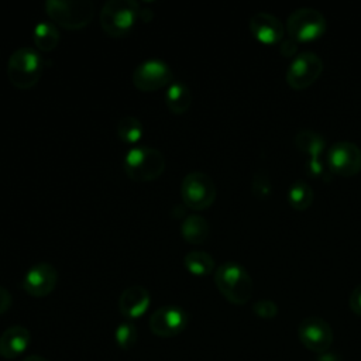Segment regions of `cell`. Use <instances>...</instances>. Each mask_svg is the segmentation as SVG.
I'll list each match as a JSON object with an SVG mask.
<instances>
[{"label":"cell","instance_id":"obj_15","mask_svg":"<svg viewBox=\"0 0 361 361\" xmlns=\"http://www.w3.org/2000/svg\"><path fill=\"white\" fill-rule=\"evenodd\" d=\"M149 292L141 285H131L126 288L118 298V310L127 320L141 317L149 307Z\"/></svg>","mask_w":361,"mask_h":361},{"label":"cell","instance_id":"obj_23","mask_svg":"<svg viewBox=\"0 0 361 361\" xmlns=\"http://www.w3.org/2000/svg\"><path fill=\"white\" fill-rule=\"evenodd\" d=\"M142 133H144L142 123L134 116L126 114L117 121L116 134L126 144H130V145L137 144L141 140Z\"/></svg>","mask_w":361,"mask_h":361},{"label":"cell","instance_id":"obj_27","mask_svg":"<svg viewBox=\"0 0 361 361\" xmlns=\"http://www.w3.org/2000/svg\"><path fill=\"white\" fill-rule=\"evenodd\" d=\"M307 171L312 176L322 178V179H326L329 176V173H331L327 168L326 161H322L320 158H310L307 161Z\"/></svg>","mask_w":361,"mask_h":361},{"label":"cell","instance_id":"obj_26","mask_svg":"<svg viewBox=\"0 0 361 361\" xmlns=\"http://www.w3.org/2000/svg\"><path fill=\"white\" fill-rule=\"evenodd\" d=\"M252 312L261 319H272L278 314V305L271 299H261L252 305Z\"/></svg>","mask_w":361,"mask_h":361},{"label":"cell","instance_id":"obj_19","mask_svg":"<svg viewBox=\"0 0 361 361\" xmlns=\"http://www.w3.org/2000/svg\"><path fill=\"white\" fill-rule=\"evenodd\" d=\"M293 142L299 151L307 154L310 158H320V155L327 148L326 138L320 133L307 128L298 131Z\"/></svg>","mask_w":361,"mask_h":361},{"label":"cell","instance_id":"obj_9","mask_svg":"<svg viewBox=\"0 0 361 361\" xmlns=\"http://www.w3.org/2000/svg\"><path fill=\"white\" fill-rule=\"evenodd\" d=\"M173 82L171 66L159 58H148L140 62L133 72V83L142 92H154Z\"/></svg>","mask_w":361,"mask_h":361},{"label":"cell","instance_id":"obj_2","mask_svg":"<svg viewBox=\"0 0 361 361\" xmlns=\"http://www.w3.org/2000/svg\"><path fill=\"white\" fill-rule=\"evenodd\" d=\"M126 173L137 182H149L157 179L165 169L162 152L148 145L131 147L123 159Z\"/></svg>","mask_w":361,"mask_h":361},{"label":"cell","instance_id":"obj_21","mask_svg":"<svg viewBox=\"0 0 361 361\" xmlns=\"http://www.w3.org/2000/svg\"><path fill=\"white\" fill-rule=\"evenodd\" d=\"M59 31L54 23L39 21L32 31V39L38 49L41 51H52L59 42Z\"/></svg>","mask_w":361,"mask_h":361},{"label":"cell","instance_id":"obj_28","mask_svg":"<svg viewBox=\"0 0 361 361\" xmlns=\"http://www.w3.org/2000/svg\"><path fill=\"white\" fill-rule=\"evenodd\" d=\"M348 306L353 313L357 316H361V283H358L350 293L348 298Z\"/></svg>","mask_w":361,"mask_h":361},{"label":"cell","instance_id":"obj_16","mask_svg":"<svg viewBox=\"0 0 361 361\" xmlns=\"http://www.w3.org/2000/svg\"><path fill=\"white\" fill-rule=\"evenodd\" d=\"M31 341V334L24 326H10L0 336V355L7 360L24 354Z\"/></svg>","mask_w":361,"mask_h":361},{"label":"cell","instance_id":"obj_7","mask_svg":"<svg viewBox=\"0 0 361 361\" xmlns=\"http://www.w3.org/2000/svg\"><path fill=\"white\" fill-rule=\"evenodd\" d=\"M286 30L295 41H313L324 34L327 21L317 8L299 7L288 16Z\"/></svg>","mask_w":361,"mask_h":361},{"label":"cell","instance_id":"obj_3","mask_svg":"<svg viewBox=\"0 0 361 361\" xmlns=\"http://www.w3.org/2000/svg\"><path fill=\"white\" fill-rule=\"evenodd\" d=\"M140 14V4L134 0H109L103 4L99 20L106 34L123 37L133 30Z\"/></svg>","mask_w":361,"mask_h":361},{"label":"cell","instance_id":"obj_4","mask_svg":"<svg viewBox=\"0 0 361 361\" xmlns=\"http://www.w3.org/2000/svg\"><path fill=\"white\" fill-rule=\"evenodd\" d=\"M42 75V58L32 47H20L8 58L7 76L18 89L32 87Z\"/></svg>","mask_w":361,"mask_h":361},{"label":"cell","instance_id":"obj_6","mask_svg":"<svg viewBox=\"0 0 361 361\" xmlns=\"http://www.w3.org/2000/svg\"><path fill=\"white\" fill-rule=\"evenodd\" d=\"M180 195L189 209L203 210L214 203L217 190L213 179L207 173L193 171L182 179Z\"/></svg>","mask_w":361,"mask_h":361},{"label":"cell","instance_id":"obj_8","mask_svg":"<svg viewBox=\"0 0 361 361\" xmlns=\"http://www.w3.org/2000/svg\"><path fill=\"white\" fill-rule=\"evenodd\" d=\"M323 59L312 51L295 55L286 71V82L295 90H303L313 85L323 72Z\"/></svg>","mask_w":361,"mask_h":361},{"label":"cell","instance_id":"obj_1","mask_svg":"<svg viewBox=\"0 0 361 361\" xmlns=\"http://www.w3.org/2000/svg\"><path fill=\"white\" fill-rule=\"evenodd\" d=\"M214 283L219 292L234 305H244L252 296V279L238 262L226 261L214 271Z\"/></svg>","mask_w":361,"mask_h":361},{"label":"cell","instance_id":"obj_12","mask_svg":"<svg viewBox=\"0 0 361 361\" xmlns=\"http://www.w3.org/2000/svg\"><path fill=\"white\" fill-rule=\"evenodd\" d=\"M188 326V313L176 305L158 307L149 317V330L158 337H173Z\"/></svg>","mask_w":361,"mask_h":361},{"label":"cell","instance_id":"obj_5","mask_svg":"<svg viewBox=\"0 0 361 361\" xmlns=\"http://www.w3.org/2000/svg\"><path fill=\"white\" fill-rule=\"evenodd\" d=\"M45 10L56 24L68 30L86 27L94 14V6L89 0H48Z\"/></svg>","mask_w":361,"mask_h":361},{"label":"cell","instance_id":"obj_24","mask_svg":"<svg viewBox=\"0 0 361 361\" xmlns=\"http://www.w3.org/2000/svg\"><path fill=\"white\" fill-rule=\"evenodd\" d=\"M114 340H116V344L124 351L134 348L138 341V330H137L135 324L130 320L121 322L116 327Z\"/></svg>","mask_w":361,"mask_h":361},{"label":"cell","instance_id":"obj_29","mask_svg":"<svg viewBox=\"0 0 361 361\" xmlns=\"http://www.w3.org/2000/svg\"><path fill=\"white\" fill-rule=\"evenodd\" d=\"M11 303H13L11 293L6 288L0 286V314L6 313L10 309Z\"/></svg>","mask_w":361,"mask_h":361},{"label":"cell","instance_id":"obj_14","mask_svg":"<svg viewBox=\"0 0 361 361\" xmlns=\"http://www.w3.org/2000/svg\"><path fill=\"white\" fill-rule=\"evenodd\" d=\"M248 27L255 39L267 45L281 42L285 35V28L281 20L268 11L254 13L250 17Z\"/></svg>","mask_w":361,"mask_h":361},{"label":"cell","instance_id":"obj_30","mask_svg":"<svg viewBox=\"0 0 361 361\" xmlns=\"http://www.w3.org/2000/svg\"><path fill=\"white\" fill-rule=\"evenodd\" d=\"M281 52L285 56H292L296 52V41L293 38H286L281 41Z\"/></svg>","mask_w":361,"mask_h":361},{"label":"cell","instance_id":"obj_32","mask_svg":"<svg viewBox=\"0 0 361 361\" xmlns=\"http://www.w3.org/2000/svg\"><path fill=\"white\" fill-rule=\"evenodd\" d=\"M23 361H49L41 355H37V354H32V355H27Z\"/></svg>","mask_w":361,"mask_h":361},{"label":"cell","instance_id":"obj_13","mask_svg":"<svg viewBox=\"0 0 361 361\" xmlns=\"http://www.w3.org/2000/svg\"><path fill=\"white\" fill-rule=\"evenodd\" d=\"M58 282V271L49 262H38L28 268L23 278V289L34 296V298H44L49 295Z\"/></svg>","mask_w":361,"mask_h":361},{"label":"cell","instance_id":"obj_20","mask_svg":"<svg viewBox=\"0 0 361 361\" xmlns=\"http://www.w3.org/2000/svg\"><path fill=\"white\" fill-rule=\"evenodd\" d=\"M314 192L303 179H296L288 189V202L295 210H306L312 206Z\"/></svg>","mask_w":361,"mask_h":361},{"label":"cell","instance_id":"obj_31","mask_svg":"<svg viewBox=\"0 0 361 361\" xmlns=\"http://www.w3.org/2000/svg\"><path fill=\"white\" fill-rule=\"evenodd\" d=\"M317 361H340V358L337 357L336 353H329V351H324L322 354H319L317 357Z\"/></svg>","mask_w":361,"mask_h":361},{"label":"cell","instance_id":"obj_11","mask_svg":"<svg viewBox=\"0 0 361 361\" xmlns=\"http://www.w3.org/2000/svg\"><path fill=\"white\" fill-rule=\"evenodd\" d=\"M298 336L307 350L317 354L327 351L333 343V330L330 324L317 316L303 319L298 327Z\"/></svg>","mask_w":361,"mask_h":361},{"label":"cell","instance_id":"obj_18","mask_svg":"<svg viewBox=\"0 0 361 361\" xmlns=\"http://www.w3.org/2000/svg\"><path fill=\"white\" fill-rule=\"evenodd\" d=\"M210 233L209 221L200 214H188L180 226V234L190 244H202Z\"/></svg>","mask_w":361,"mask_h":361},{"label":"cell","instance_id":"obj_17","mask_svg":"<svg viewBox=\"0 0 361 361\" xmlns=\"http://www.w3.org/2000/svg\"><path fill=\"white\" fill-rule=\"evenodd\" d=\"M165 104L175 114L185 113L192 104L190 89L183 82L173 80L169 86H166Z\"/></svg>","mask_w":361,"mask_h":361},{"label":"cell","instance_id":"obj_22","mask_svg":"<svg viewBox=\"0 0 361 361\" xmlns=\"http://www.w3.org/2000/svg\"><path fill=\"white\" fill-rule=\"evenodd\" d=\"M183 265L190 274L197 276H206L214 271L213 257L209 252L200 250L189 251L183 257Z\"/></svg>","mask_w":361,"mask_h":361},{"label":"cell","instance_id":"obj_10","mask_svg":"<svg viewBox=\"0 0 361 361\" xmlns=\"http://www.w3.org/2000/svg\"><path fill=\"white\" fill-rule=\"evenodd\" d=\"M326 164L331 173L354 176L361 171V149L351 141H337L329 147Z\"/></svg>","mask_w":361,"mask_h":361},{"label":"cell","instance_id":"obj_25","mask_svg":"<svg viewBox=\"0 0 361 361\" xmlns=\"http://www.w3.org/2000/svg\"><path fill=\"white\" fill-rule=\"evenodd\" d=\"M251 190H252V195L257 199H261V200L271 196L272 182H271V178H269L268 172H265L264 169H258L254 173L252 182H251Z\"/></svg>","mask_w":361,"mask_h":361}]
</instances>
